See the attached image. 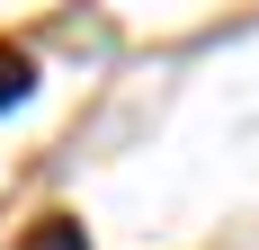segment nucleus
<instances>
[{"instance_id":"obj_1","label":"nucleus","mask_w":259,"mask_h":250,"mask_svg":"<svg viewBox=\"0 0 259 250\" xmlns=\"http://www.w3.org/2000/svg\"><path fill=\"white\" fill-rule=\"evenodd\" d=\"M27 80H36V63H27V54H9V45H0V107H9V99H27Z\"/></svg>"},{"instance_id":"obj_2","label":"nucleus","mask_w":259,"mask_h":250,"mask_svg":"<svg viewBox=\"0 0 259 250\" xmlns=\"http://www.w3.org/2000/svg\"><path fill=\"white\" fill-rule=\"evenodd\" d=\"M27 250H90V241H80V224H63V215H54V224L27 232Z\"/></svg>"}]
</instances>
